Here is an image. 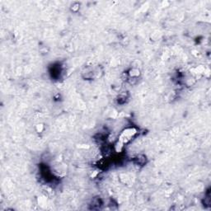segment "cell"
<instances>
[{
  "mask_svg": "<svg viewBox=\"0 0 211 211\" xmlns=\"http://www.w3.org/2000/svg\"><path fill=\"white\" fill-rule=\"evenodd\" d=\"M146 160H147L146 157H145L144 155L140 154V155H138L136 158H135V163H136L137 165H139V166H143V165L146 163Z\"/></svg>",
  "mask_w": 211,
  "mask_h": 211,
  "instance_id": "6da1fadb",
  "label": "cell"
}]
</instances>
